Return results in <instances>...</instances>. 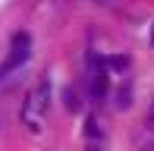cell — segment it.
I'll use <instances>...</instances> for the list:
<instances>
[{
  "label": "cell",
  "mask_w": 154,
  "mask_h": 151,
  "mask_svg": "<svg viewBox=\"0 0 154 151\" xmlns=\"http://www.w3.org/2000/svg\"><path fill=\"white\" fill-rule=\"evenodd\" d=\"M32 54V38L25 35V32H19V35H13V44H10V57H6V63L0 66V79H3L10 69H16V66H22L25 60H29Z\"/></svg>",
  "instance_id": "obj_1"
},
{
  "label": "cell",
  "mask_w": 154,
  "mask_h": 151,
  "mask_svg": "<svg viewBox=\"0 0 154 151\" xmlns=\"http://www.w3.org/2000/svg\"><path fill=\"white\" fill-rule=\"evenodd\" d=\"M32 101H35V110H44V107H47V79L38 85V91H35Z\"/></svg>",
  "instance_id": "obj_2"
},
{
  "label": "cell",
  "mask_w": 154,
  "mask_h": 151,
  "mask_svg": "<svg viewBox=\"0 0 154 151\" xmlns=\"http://www.w3.org/2000/svg\"><path fill=\"white\" fill-rule=\"evenodd\" d=\"M101 66H104V69H126L129 60H126V57H107V60H101Z\"/></svg>",
  "instance_id": "obj_3"
},
{
  "label": "cell",
  "mask_w": 154,
  "mask_h": 151,
  "mask_svg": "<svg viewBox=\"0 0 154 151\" xmlns=\"http://www.w3.org/2000/svg\"><path fill=\"white\" fill-rule=\"evenodd\" d=\"M129 98H132V91H129V85H123L120 91H116V107H126V104H129Z\"/></svg>",
  "instance_id": "obj_4"
},
{
  "label": "cell",
  "mask_w": 154,
  "mask_h": 151,
  "mask_svg": "<svg viewBox=\"0 0 154 151\" xmlns=\"http://www.w3.org/2000/svg\"><path fill=\"white\" fill-rule=\"evenodd\" d=\"M66 107H69V110H75V94H72V88H66Z\"/></svg>",
  "instance_id": "obj_5"
},
{
  "label": "cell",
  "mask_w": 154,
  "mask_h": 151,
  "mask_svg": "<svg viewBox=\"0 0 154 151\" xmlns=\"http://www.w3.org/2000/svg\"><path fill=\"white\" fill-rule=\"evenodd\" d=\"M151 129H154V104H151Z\"/></svg>",
  "instance_id": "obj_6"
},
{
  "label": "cell",
  "mask_w": 154,
  "mask_h": 151,
  "mask_svg": "<svg viewBox=\"0 0 154 151\" xmlns=\"http://www.w3.org/2000/svg\"><path fill=\"white\" fill-rule=\"evenodd\" d=\"M151 41H154V32H151Z\"/></svg>",
  "instance_id": "obj_7"
}]
</instances>
